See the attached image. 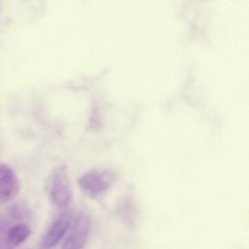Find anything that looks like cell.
<instances>
[{"label": "cell", "mask_w": 249, "mask_h": 249, "mask_svg": "<svg viewBox=\"0 0 249 249\" xmlns=\"http://www.w3.org/2000/svg\"><path fill=\"white\" fill-rule=\"evenodd\" d=\"M19 180L7 163H0V203L14 199L19 192Z\"/></svg>", "instance_id": "obj_5"}, {"label": "cell", "mask_w": 249, "mask_h": 249, "mask_svg": "<svg viewBox=\"0 0 249 249\" xmlns=\"http://www.w3.org/2000/svg\"><path fill=\"white\" fill-rule=\"evenodd\" d=\"M45 183L49 196L56 207L64 208L70 204L73 193L66 165L53 168Z\"/></svg>", "instance_id": "obj_1"}, {"label": "cell", "mask_w": 249, "mask_h": 249, "mask_svg": "<svg viewBox=\"0 0 249 249\" xmlns=\"http://www.w3.org/2000/svg\"><path fill=\"white\" fill-rule=\"evenodd\" d=\"M117 179V173L110 168L90 169L78 178L80 189L89 197L97 198L106 193Z\"/></svg>", "instance_id": "obj_2"}, {"label": "cell", "mask_w": 249, "mask_h": 249, "mask_svg": "<svg viewBox=\"0 0 249 249\" xmlns=\"http://www.w3.org/2000/svg\"><path fill=\"white\" fill-rule=\"evenodd\" d=\"M31 233V229L26 224H17L11 227L7 232V240L4 249H14L22 243Z\"/></svg>", "instance_id": "obj_6"}, {"label": "cell", "mask_w": 249, "mask_h": 249, "mask_svg": "<svg viewBox=\"0 0 249 249\" xmlns=\"http://www.w3.org/2000/svg\"><path fill=\"white\" fill-rule=\"evenodd\" d=\"M89 228V216L86 212L78 213L71 223L61 249H83L88 240Z\"/></svg>", "instance_id": "obj_3"}, {"label": "cell", "mask_w": 249, "mask_h": 249, "mask_svg": "<svg viewBox=\"0 0 249 249\" xmlns=\"http://www.w3.org/2000/svg\"><path fill=\"white\" fill-rule=\"evenodd\" d=\"M72 223V214L69 211L63 212L51 225L48 231L40 239L39 249H52L54 247L69 230Z\"/></svg>", "instance_id": "obj_4"}]
</instances>
